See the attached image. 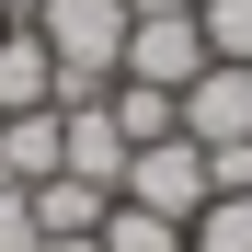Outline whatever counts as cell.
Returning <instances> with one entry per match:
<instances>
[{
  "instance_id": "cell-13",
  "label": "cell",
  "mask_w": 252,
  "mask_h": 252,
  "mask_svg": "<svg viewBox=\"0 0 252 252\" xmlns=\"http://www.w3.org/2000/svg\"><path fill=\"white\" fill-rule=\"evenodd\" d=\"M0 252H34V195L0 184Z\"/></svg>"
},
{
  "instance_id": "cell-10",
  "label": "cell",
  "mask_w": 252,
  "mask_h": 252,
  "mask_svg": "<svg viewBox=\"0 0 252 252\" xmlns=\"http://www.w3.org/2000/svg\"><path fill=\"white\" fill-rule=\"evenodd\" d=\"M92 241H103V252H184V218H149V206H126V195H115Z\"/></svg>"
},
{
  "instance_id": "cell-3",
  "label": "cell",
  "mask_w": 252,
  "mask_h": 252,
  "mask_svg": "<svg viewBox=\"0 0 252 252\" xmlns=\"http://www.w3.org/2000/svg\"><path fill=\"white\" fill-rule=\"evenodd\" d=\"M195 69H206L195 12H126V69H115V80H160V92H184Z\"/></svg>"
},
{
  "instance_id": "cell-8",
  "label": "cell",
  "mask_w": 252,
  "mask_h": 252,
  "mask_svg": "<svg viewBox=\"0 0 252 252\" xmlns=\"http://www.w3.org/2000/svg\"><path fill=\"white\" fill-rule=\"evenodd\" d=\"M46 172H58V103L0 115V184H46Z\"/></svg>"
},
{
  "instance_id": "cell-1",
  "label": "cell",
  "mask_w": 252,
  "mask_h": 252,
  "mask_svg": "<svg viewBox=\"0 0 252 252\" xmlns=\"http://www.w3.org/2000/svg\"><path fill=\"white\" fill-rule=\"evenodd\" d=\"M34 34L58 58V103H103L115 92V69H126V0H46Z\"/></svg>"
},
{
  "instance_id": "cell-4",
  "label": "cell",
  "mask_w": 252,
  "mask_h": 252,
  "mask_svg": "<svg viewBox=\"0 0 252 252\" xmlns=\"http://www.w3.org/2000/svg\"><path fill=\"white\" fill-rule=\"evenodd\" d=\"M184 138H195V149H252V69L206 58V69L184 80Z\"/></svg>"
},
{
  "instance_id": "cell-2",
  "label": "cell",
  "mask_w": 252,
  "mask_h": 252,
  "mask_svg": "<svg viewBox=\"0 0 252 252\" xmlns=\"http://www.w3.org/2000/svg\"><path fill=\"white\" fill-rule=\"evenodd\" d=\"M115 195L149 206V218H184V229H195V206L218 195V184H206V149H195V138H149V149H126V184H115Z\"/></svg>"
},
{
  "instance_id": "cell-6",
  "label": "cell",
  "mask_w": 252,
  "mask_h": 252,
  "mask_svg": "<svg viewBox=\"0 0 252 252\" xmlns=\"http://www.w3.org/2000/svg\"><path fill=\"white\" fill-rule=\"evenodd\" d=\"M34 103H58V58L34 23H0V115H34Z\"/></svg>"
},
{
  "instance_id": "cell-14",
  "label": "cell",
  "mask_w": 252,
  "mask_h": 252,
  "mask_svg": "<svg viewBox=\"0 0 252 252\" xmlns=\"http://www.w3.org/2000/svg\"><path fill=\"white\" fill-rule=\"evenodd\" d=\"M34 12H46V0H0V23H34Z\"/></svg>"
},
{
  "instance_id": "cell-9",
  "label": "cell",
  "mask_w": 252,
  "mask_h": 252,
  "mask_svg": "<svg viewBox=\"0 0 252 252\" xmlns=\"http://www.w3.org/2000/svg\"><path fill=\"white\" fill-rule=\"evenodd\" d=\"M103 115L126 126V149H149V138H184V92H160V80H115Z\"/></svg>"
},
{
  "instance_id": "cell-5",
  "label": "cell",
  "mask_w": 252,
  "mask_h": 252,
  "mask_svg": "<svg viewBox=\"0 0 252 252\" xmlns=\"http://www.w3.org/2000/svg\"><path fill=\"white\" fill-rule=\"evenodd\" d=\"M58 172H80V184H126V126L103 115V103H58Z\"/></svg>"
},
{
  "instance_id": "cell-12",
  "label": "cell",
  "mask_w": 252,
  "mask_h": 252,
  "mask_svg": "<svg viewBox=\"0 0 252 252\" xmlns=\"http://www.w3.org/2000/svg\"><path fill=\"white\" fill-rule=\"evenodd\" d=\"M195 34H206V58L252 69V0H195Z\"/></svg>"
},
{
  "instance_id": "cell-15",
  "label": "cell",
  "mask_w": 252,
  "mask_h": 252,
  "mask_svg": "<svg viewBox=\"0 0 252 252\" xmlns=\"http://www.w3.org/2000/svg\"><path fill=\"white\" fill-rule=\"evenodd\" d=\"M34 252H103V241H34Z\"/></svg>"
},
{
  "instance_id": "cell-7",
  "label": "cell",
  "mask_w": 252,
  "mask_h": 252,
  "mask_svg": "<svg viewBox=\"0 0 252 252\" xmlns=\"http://www.w3.org/2000/svg\"><path fill=\"white\" fill-rule=\"evenodd\" d=\"M23 195H34V241H92L103 206H115L103 184H80V172H46V184H23Z\"/></svg>"
},
{
  "instance_id": "cell-11",
  "label": "cell",
  "mask_w": 252,
  "mask_h": 252,
  "mask_svg": "<svg viewBox=\"0 0 252 252\" xmlns=\"http://www.w3.org/2000/svg\"><path fill=\"white\" fill-rule=\"evenodd\" d=\"M184 252H252V195H206L195 229H184Z\"/></svg>"
}]
</instances>
